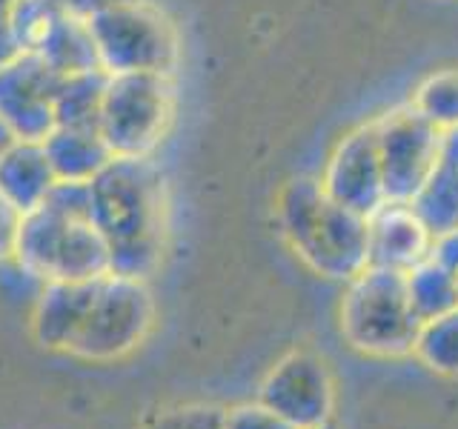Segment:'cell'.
Here are the masks:
<instances>
[{
  "instance_id": "cell-1",
  "label": "cell",
  "mask_w": 458,
  "mask_h": 429,
  "mask_svg": "<svg viewBox=\"0 0 458 429\" xmlns=\"http://www.w3.org/2000/svg\"><path fill=\"white\" fill-rule=\"evenodd\" d=\"M89 204L109 243V272L149 281L169 238V189L155 157H112L89 181Z\"/></svg>"
},
{
  "instance_id": "cell-2",
  "label": "cell",
  "mask_w": 458,
  "mask_h": 429,
  "mask_svg": "<svg viewBox=\"0 0 458 429\" xmlns=\"http://www.w3.org/2000/svg\"><path fill=\"white\" fill-rule=\"evenodd\" d=\"M14 261L43 283L89 281L109 272V243L92 221L89 181H57L21 221Z\"/></svg>"
},
{
  "instance_id": "cell-3",
  "label": "cell",
  "mask_w": 458,
  "mask_h": 429,
  "mask_svg": "<svg viewBox=\"0 0 458 429\" xmlns=\"http://www.w3.org/2000/svg\"><path fill=\"white\" fill-rule=\"evenodd\" d=\"M276 218L286 243L315 275L347 283L369 266L367 218L335 204L315 175H295L281 186Z\"/></svg>"
},
{
  "instance_id": "cell-4",
  "label": "cell",
  "mask_w": 458,
  "mask_h": 429,
  "mask_svg": "<svg viewBox=\"0 0 458 429\" xmlns=\"http://www.w3.org/2000/svg\"><path fill=\"white\" fill-rule=\"evenodd\" d=\"M338 326L344 341L361 355H412L421 321L412 312L404 272L384 266H367L364 272H358L344 290Z\"/></svg>"
},
{
  "instance_id": "cell-5",
  "label": "cell",
  "mask_w": 458,
  "mask_h": 429,
  "mask_svg": "<svg viewBox=\"0 0 458 429\" xmlns=\"http://www.w3.org/2000/svg\"><path fill=\"white\" fill-rule=\"evenodd\" d=\"M178 112L175 75L118 72L106 78L98 132L114 157H152L166 140Z\"/></svg>"
},
{
  "instance_id": "cell-6",
  "label": "cell",
  "mask_w": 458,
  "mask_h": 429,
  "mask_svg": "<svg viewBox=\"0 0 458 429\" xmlns=\"http://www.w3.org/2000/svg\"><path fill=\"white\" fill-rule=\"evenodd\" d=\"M92 29L100 69L118 72H166L181 63V35L169 14L152 0H123L86 21Z\"/></svg>"
},
{
  "instance_id": "cell-7",
  "label": "cell",
  "mask_w": 458,
  "mask_h": 429,
  "mask_svg": "<svg viewBox=\"0 0 458 429\" xmlns=\"http://www.w3.org/2000/svg\"><path fill=\"white\" fill-rule=\"evenodd\" d=\"M152 324L155 298L149 292V283L106 272L98 278L89 309L64 355L89 364L118 361L147 341Z\"/></svg>"
},
{
  "instance_id": "cell-8",
  "label": "cell",
  "mask_w": 458,
  "mask_h": 429,
  "mask_svg": "<svg viewBox=\"0 0 458 429\" xmlns=\"http://www.w3.org/2000/svg\"><path fill=\"white\" fill-rule=\"evenodd\" d=\"M381 157L386 200L410 204L441 164L444 132L424 121L410 104L393 106L372 118Z\"/></svg>"
},
{
  "instance_id": "cell-9",
  "label": "cell",
  "mask_w": 458,
  "mask_h": 429,
  "mask_svg": "<svg viewBox=\"0 0 458 429\" xmlns=\"http://www.w3.org/2000/svg\"><path fill=\"white\" fill-rule=\"evenodd\" d=\"M258 400L284 415L295 429L329 424L335 412V381L329 364L310 349L290 352L267 372Z\"/></svg>"
},
{
  "instance_id": "cell-10",
  "label": "cell",
  "mask_w": 458,
  "mask_h": 429,
  "mask_svg": "<svg viewBox=\"0 0 458 429\" xmlns=\"http://www.w3.org/2000/svg\"><path fill=\"white\" fill-rule=\"evenodd\" d=\"M318 181L335 204L364 214V218H369L381 204H386L378 140L372 121L352 126L350 132H344L335 140Z\"/></svg>"
},
{
  "instance_id": "cell-11",
  "label": "cell",
  "mask_w": 458,
  "mask_h": 429,
  "mask_svg": "<svg viewBox=\"0 0 458 429\" xmlns=\"http://www.w3.org/2000/svg\"><path fill=\"white\" fill-rule=\"evenodd\" d=\"M61 75L38 55L23 52L0 69V118L23 140H43L55 129V92Z\"/></svg>"
},
{
  "instance_id": "cell-12",
  "label": "cell",
  "mask_w": 458,
  "mask_h": 429,
  "mask_svg": "<svg viewBox=\"0 0 458 429\" xmlns=\"http://www.w3.org/2000/svg\"><path fill=\"white\" fill-rule=\"evenodd\" d=\"M369 266L410 272L433 252V232L410 204L386 200L367 218Z\"/></svg>"
},
{
  "instance_id": "cell-13",
  "label": "cell",
  "mask_w": 458,
  "mask_h": 429,
  "mask_svg": "<svg viewBox=\"0 0 458 429\" xmlns=\"http://www.w3.org/2000/svg\"><path fill=\"white\" fill-rule=\"evenodd\" d=\"M98 278L43 283V292L38 295V304L32 312V338L43 349L66 352L69 341L75 338L83 315L89 309Z\"/></svg>"
},
{
  "instance_id": "cell-14",
  "label": "cell",
  "mask_w": 458,
  "mask_h": 429,
  "mask_svg": "<svg viewBox=\"0 0 458 429\" xmlns=\"http://www.w3.org/2000/svg\"><path fill=\"white\" fill-rule=\"evenodd\" d=\"M57 183V175L43 149V140L18 138L9 152L0 157V192H4L23 214L40 206L49 189Z\"/></svg>"
},
{
  "instance_id": "cell-15",
  "label": "cell",
  "mask_w": 458,
  "mask_h": 429,
  "mask_svg": "<svg viewBox=\"0 0 458 429\" xmlns=\"http://www.w3.org/2000/svg\"><path fill=\"white\" fill-rule=\"evenodd\" d=\"M29 55H38L40 61H47L57 75H75V72L100 69L89 23L81 18H69V14H61L55 9L49 14V21L43 23Z\"/></svg>"
},
{
  "instance_id": "cell-16",
  "label": "cell",
  "mask_w": 458,
  "mask_h": 429,
  "mask_svg": "<svg viewBox=\"0 0 458 429\" xmlns=\"http://www.w3.org/2000/svg\"><path fill=\"white\" fill-rule=\"evenodd\" d=\"M57 181H92L112 161V149L98 129L86 126H55L43 138Z\"/></svg>"
},
{
  "instance_id": "cell-17",
  "label": "cell",
  "mask_w": 458,
  "mask_h": 429,
  "mask_svg": "<svg viewBox=\"0 0 458 429\" xmlns=\"http://www.w3.org/2000/svg\"><path fill=\"white\" fill-rule=\"evenodd\" d=\"M106 78H109V72L104 69L61 75V83H57V92H55V126L98 129Z\"/></svg>"
},
{
  "instance_id": "cell-18",
  "label": "cell",
  "mask_w": 458,
  "mask_h": 429,
  "mask_svg": "<svg viewBox=\"0 0 458 429\" xmlns=\"http://www.w3.org/2000/svg\"><path fill=\"white\" fill-rule=\"evenodd\" d=\"M407 295L412 312L419 315V321H433L438 315H447L458 307V275L450 272L436 257H427L419 266L404 272Z\"/></svg>"
},
{
  "instance_id": "cell-19",
  "label": "cell",
  "mask_w": 458,
  "mask_h": 429,
  "mask_svg": "<svg viewBox=\"0 0 458 429\" xmlns=\"http://www.w3.org/2000/svg\"><path fill=\"white\" fill-rule=\"evenodd\" d=\"M407 104L441 132L458 129V66H441L424 75Z\"/></svg>"
},
{
  "instance_id": "cell-20",
  "label": "cell",
  "mask_w": 458,
  "mask_h": 429,
  "mask_svg": "<svg viewBox=\"0 0 458 429\" xmlns=\"http://www.w3.org/2000/svg\"><path fill=\"white\" fill-rule=\"evenodd\" d=\"M410 206L427 223L433 238L455 229L458 226V172L438 164V169L427 178L419 195L410 200Z\"/></svg>"
},
{
  "instance_id": "cell-21",
  "label": "cell",
  "mask_w": 458,
  "mask_h": 429,
  "mask_svg": "<svg viewBox=\"0 0 458 429\" xmlns=\"http://www.w3.org/2000/svg\"><path fill=\"white\" fill-rule=\"evenodd\" d=\"M412 355L436 375L458 378V307L421 324Z\"/></svg>"
},
{
  "instance_id": "cell-22",
  "label": "cell",
  "mask_w": 458,
  "mask_h": 429,
  "mask_svg": "<svg viewBox=\"0 0 458 429\" xmlns=\"http://www.w3.org/2000/svg\"><path fill=\"white\" fill-rule=\"evenodd\" d=\"M147 429H224V407L183 404L155 415Z\"/></svg>"
},
{
  "instance_id": "cell-23",
  "label": "cell",
  "mask_w": 458,
  "mask_h": 429,
  "mask_svg": "<svg viewBox=\"0 0 458 429\" xmlns=\"http://www.w3.org/2000/svg\"><path fill=\"white\" fill-rule=\"evenodd\" d=\"M224 429H295L290 421L269 409L264 400H243L224 409Z\"/></svg>"
},
{
  "instance_id": "cell-24",
  "label": "cell",
  "mask_w": 458,
  "mask_h": 429,
  "mask_svg": "<svg viewBox=\"0 0 458 429\" xmlns=\"http://www.w3.org/2000/svg\"><path fill=\"white\" fill-rule=\"evenodd\" d=\"M23 212L12 204V200L0 192V264L14 261V249H18Z\"/></svg>"
},
{
  "instance_id": "cell-25",
  "label": "cell",
  "mask_w": 458,
  "mask_h": 429,
  "mask_svg": "<svg viewBox=\"0 0 458 429\" xmlns=\"http://www.w3.org/2000/svg\"><path fill=\"white\" fill-rule=\"evenodd\" d=\"M43 4H49L55 12H61V14H69V18L89 21L98 12H104L114 4H123V0H43Z\"/></svg>"
},
{
  "instance_id": "cell-26",
  "label": "cell",
  "mask_w": 458,
  "mask_h": 429,
  "mask_svg": "<svg viewBox=\"0 0 458 429\" xmlns=\"http://www.w3.org/2000/svg\"><path fill=\"white\" fill-rule=\"evenodd\" d=\"M429 257H436L438 264H444L450 272L458 275V226L450 229V232H444V235H436Z\"/></svg>"
},
{
  "instance_id": "cell-27",
  "label": "cell",
  "mask_w": 458,
  "mask_h": 429,
  "mask_svg": "<svg viewBox=\"0 0 458 429\" xmlns=\"http://www.w3.org/2000/svg\"><path fill=\"white\" fill-rule=\"evenodd\" d=\"M21 55H23V46H21L18 35H14V26L9 21V14H0V69Z\"/></svg>"
},
{
  "instance_id": "cell-28",
  "label": "cell",
  "mask_w": 458,
  "mask_h": 429,
  "mask_svg": "<svg viewBox=\"0 0 458 429\" xmlns=\"http://www.w3.org/2000/svg\"><path fill=\"white\" fill-rule=\"evenodd\" d=\"M441 164L458 172V129L444 132V147H441Z\"/></svg>"
},
{
  "instance_id": "cell-29",
  "label": "cell",
  "mask_w": 458,
  "mask_h": 429,
  "mask_svg": "<svg viewBox=\"0 0 458 429\" xmlns=\"http://www.w3.org/2000/svg\"><path fill=\"white\" fill-rule=\"evenodd\" d=\"M14 140H18V135H14L12 129H9V123H6L4 118H0V157H4V155L9 152V147H12Z\"/></svg>"
},
{
  "instance_id": "cell-30",
  "label": "cell",
  "mask_w": 458,
  "mask_h": 429,
  "mask_svg": "<svg viewBox=\"0 0 458 429\" xmlns=\"http://www.w3.org/2000/svg\"><path fill=\"white\" fill-rule=\"evenodd\" d=\"M12 4H14V0H0V14H9Z\"/></svg>"
},
{
  "instance_id": "cell-31",
  "label": "cell",
  "mask_w": 458,
  "mask_h": 429,
  "mask_svg": "<svg viewBox=\"0 0 458 429\" xmlns=\"http://www.w3.org/2000/svg\"><path fill=\"white\" fill-rule=\"evenodd\" d=\"M315 429H338V426H335L333 421H329V424H324V426H315Z\"/></svg>"
}]
</instances>
